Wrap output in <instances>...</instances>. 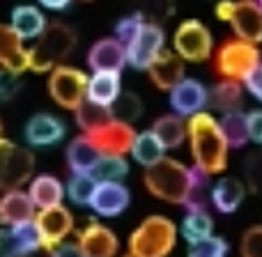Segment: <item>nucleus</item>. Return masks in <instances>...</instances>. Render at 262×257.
<instances>
[{"label": "nucleus", "mask_w": 262, "mask_h": 257, "mask_svg": "<svg viewBox=\"0 0 262 257\" xmlns=\"http://www.w3.org/2000/svg\"><path fill=\"white\" fill-rule=\"evenodd\" d=\"M189 127V143L193 166L200 168L207 175H219L228 166V145L226 135L221 131L219 120H214L209 113H195L186 122Z\"/></svg>", "instance_id": "obj_1"}, {"label": "nucleus", "mask_w": 262, "mask_h": 257, "mask_svg": "<svg viewBox=\"0 0 262 257\" xmlns=\"http://www.w3.org/2000/svg\"><path fill=\"white\" fill-rule=\"evenodd\" d=\"M145 189L154 195V198L163 200L168 204H180L184 207L186 198H189L191 189V168L184 163L175 161V158L163 156L154 166L145 168Z\"/></svg>", "instance_id": "obj_2"}, {"label": "nucleus", "mask_w": 262, "mask_h": 257, "mask_svg": "<svg viewBox=\"0 0 262 257\" xmlns=\"http://www.w3.org/2000/svg\"><path fill=\"white\" fill-rule=\"evenodd\" d=\"M74 49H76V30L60 21L49 23L46 30L35 39V44L28 49L30 69L37 74L53 72L67 55H72Z\"/></svg>", "instance_id": "obj_3"}, {"label": "nucleus", "mask_w": 262, "mask_h": 257, "mask_svg": "<svg viewBox=\"0 0 262 257\" xmlns=\"http://www.w3.org/2000/svg\"><path fill=\"white\" fill-rule=\"evenodd\" d=\"M177 225L168 216H147L129 237L127 253L134 257H168L175 248Z\"/></svg>", "instance_id": "obj_4"}, {"label": "nucleus", "mask_w": 262, "mask_h": 257, "mask_svg": "<svg viewBox=\"0 0 262 257\" xmlns=\"http://www.w3.org/2000/svg\"><path fill=\"white\" fill-rule=\"evenodd\" d=\"M262 53L258 49V44H251V41H244L239 37L235 39L223 41L216 49V55H214V67H216V74L226 81H237L244 83L246 76L253 72L258 64H262Z\"/></svg>", "instance_id": "obj_5"}, {"label": "nucleus", "mask_w": 262, "mask_h": 257, "mask_svg": "<svg viewBox=\"0 0 262 257\" xmlns=\"http://www.w3.org/2000/svg\"><path fill=\"white\" fill-rule=\"evenodd\" d=\"M216 16L230 23L239 39L251 44L262 41V7L255 0H221L216 5Z\"/></svg>", "instance_id": "obj_6"}, {"label": "nucleus", "mask_w": 262, "mask_h": 257, "mask_svg": "<svg viewBox=\"0 0 262 257\" xmlns=\"http://www.w3.org/2000/svg\"><path fill=\"white\" fill-rule=\"evenodd\" d=\"M49 95L60 108L76 110L88 99V76L76 67L60 64L49 74Z\"/></svg>", "instance_id": "obj_7"}, {"label": "nucleus", "mask_w": 262, "mask_h": 257, "mask_svg": "<svg viewBox=\"0 0 262 257\" xmlns=\"http://www.w3.org/2000/svg\"><path fill=\"white\" fill-rule=\"evenodd\" d=\"M35 172V156L30 149L18 147L7 138H0V191H14Z\"/></svg>", "instance_id": "obj_8"}, {"label": "nucleus", "mask_w": 262, "mask_h": 257, "mask_svg": "<svg viewBox=\"0 0 262 257\" xmlns=\"http://www.w3.org/2000/svg\"><path fill=\"white\" fill-rule=\"evenodd\" d=\"M172 44H175V53L189 62H205L214 49L212 32L207 30L205 23L195 21V18H189L177 26Z\"/></svg>", "instance_id": "obj_9"}, {"label": "nucleus", "mask_w": 262, "mask_h": 257, "mask_svg": "<svg viewBox=\"0 0 262 257\" xmlns=\"http://www.w3.org/2000/svg\"><path fill=\"white\" fill-rule=\"evenodd\" d=\"M163 41H166L163 39V28L154 21H145L134 39L124 46L127 49V62L134 69L147 72L154 60L163 53Z\"/></svg>", "instance_id": "obj_10"}, {"label": "nucleus", "mask_w": 262, "mask_h": 257, "mask_svg": "<svg viewBox=\"0 0 262 257\" xmlns=\"http://www.w3.org/2000/svg\"><path fill=\"white\" fill-rule=\"evenodd\" d=\"M92 143L97 145L101 154H113V156H124V154H131V147H134L136 140V131L131 124H124L120 120H111L104 127L85 133Z\"/></svg>", "instance_id": "obj_11"}, {"label": "nucleus", "mask_w": 262, "mask_h": 257, "mask_svg": "<svg viewBox=\"0 0 262 257\" xmlns=\"http://www.w3.org/2000/svg\"><path fill=\"white\" fill-rule=\"evenodd\" d=\"M35 223L39 227V235L44 246L53 248V246L67 241V237L74 230V216L67 207L62 204H55L49 209H39V214L35 216Z\"/></svg>", "instance_id": "obj_12"}, {"label": "nucleus", "mask_w": 262, "mask_h": 257, "mask_svg": "<svg viewBox=\"0 0 262 257\" xmlns=\"http://www.w3.org/2000/svg\"><path fill=\"white\" fill-rule=\"evenodd\" d=\"M39 246H44V241L35 221L7 225V230L0 232V257H21Z\"/></svg>", "instance_id": "obj_13"}, {"label": "nucleus", "mask_w": 262, "mask_h": 257, "mask_svg": "<svg viewBox=\"0 0 262 257\" xmlns=\"http://www.w3.org/2000/svg\"><path fill=\"white\" fill-rule=\"evenodd\" d=\"M209 101V90L193 78H184L170 90V106L175 115L182 118H193L195 113H203V108Z\"/></svg>", "instance_id": "obj_14"}, {"label": "nucleus", "mask_w": 262, "mask_h": 257, "mask_svg": "<svg viewBox=\"0 0 262 257\" xmlns=\"http://www.w3.org/2000/svg\"><path fill=\"white\" fill-rule=\"evenodd\" d=\"M78 246L85 257H115L120 241L113 230H108L97 221H90L85 230L78 232Z\"/></svg>", "instance_id": "obj_15"}, {"label": "nucleus", "mask_w": 262, "mask_h": 257, "mask_svg": "<svg viewBox=\"0 0 262 257\" xmlns=\"http://www.w3.org/2000/svg\"><path fill=\"white\" fill-rule=\"evenodd\" d=\"M124 64H127V49L115 37H104L88 51V67L92 72H122Z\"/></svg>", "instance_id": "obj_16"}, {"label": "nucleus", "mask_w": 262, "mask_h": 257, "mask_svg": "<svg viewBox=\"0 0 262 257\" xmlns=\"http://www.w3.org/2000/svg\"><path fill=\"white\" fill-rule=\"evenodd\" d=\"M129 200H131V193L124 184H120V181H99L95 195H92L90 207L99 216L113 218V216H120L129 207Z\"/></svg>", "instance_id": "obj_17"}, {"label": "nucleus", "mask_w": 262, "mask_h": 257, "mask_svg": "<svg viewBox=\"0 0 262 257\" xmlns=\"http://www.w3.org/2000/svg\"><path fill=\"white\" fill-rule=\"evenodd\" d=\"M0 69L12 74H23L30 69L28 49L9 23H0Z\"/></svg>", "instance_id": "obj_18"}, {"label": "nucleus", "mask_w": 262, "mask_h": 257, "mask_svg": "<svg viewBox=\"0 0 262 257\" xmlns=\"http://www.w3.org/2000/svg\"><path fill=\"white\" fill-rule=\"evenodd\" d=\"M23 135L30 147H49L64 138V124L51 113H37L26 122Z\"/></svg>", "instance_id": "obj_19"}, {"label": "nucleus", "mask_w": 262, "mask_h": 257, "mask_svg": "<svg viewBox=\"0 0 262 257\" xmlns=\"http://www.w3.org/2000/svg\"><path fill=\"white\" fill-rule=\"evenodd\" d=\"M147 74H149V81L154 83V87H159L163 92H170L177 83L184 81V60L177 53L163 51L152 62V67L147 69Z\"/></svg>", "instance_id": "obj_20"}, {"label": "nucleus", "mask_w": 262, "mask_h": 257, "mask_svg": "<svg viewBox=\"0 0 262 257\" xmlns=\"http://www.w3.org/2000/svg\"><path fill=\"white\" fill-rule=\"evenodd\" d=\"M35 202L21 189L5 191L3 202H0V223L3 225H18V223L35 221Z\"/></svg>", "instance_id": "obj_21"}, {"label": "nucleus", "mask_w": 262, "mask_h": 257, "mask_svg": "<svg viewBox=\"0 0 262 257\" xmlns=\"http://www.w3.org/2000/svg\"><path fill=\"white\" fill-rule=\"evenodd\" d=\"M122 95V78L120 72H95L88 78V101L99 106H111Z\"/></svg>", "instance_id": "obj_22"}, {"label": "nucleus", "mask_w": 262, "mask_h": 257, "mask_svg": "<svg viewBox=\"0 0 262 257\" xmlns=\"http://www.w3.org/2000/svg\"><path fill=\"white\" fill-rule=\"evenodd\" d=\"M99 158H101V152L85 133L74 138L67 147V166L72 170V175H90Z\"/></svg>", "instance_id": "obj_23"}, {"label": "nucleus", "mask_w": 262, "mask_h": 257, "mask_svg": "<svg viewBox=\"0 0 262 257\" xmlns=\"http://www.w3.org/2000/svg\"><path fill=\"white\" fill-rule=\"evenodd\" d=\"M9 26L26 41V39H37V37L46 30L49 23H46L44 14L37 7H32V5H18V7L12 9V21H9Z\"/></svg>", "instance_id": "obj_24"}, {"label": "nucleus", "mask_w": 262, "mask_h": 257, "mask_svg": "<svg viewBox=\"0 0 262 257\" xmlns=\"http://www.w3.org/2000/svg\"><path fill=\"white\" fill-rule=\"evenodd\" d=\"M246 195V186L235 177H223L216 181V186L212 189V204L216 207V212L221 214H232L242 207Z\"/></svg>", "instance_id": "obj_25"}, {"label": "nucleus", "mask_w": 262, "mask_h": 257, "mask_svg": "<svg viewBox=\"0 0 262 257\" xmlns=\"http://www.w3.org/2000/svg\"><path fill=\"white\" fill-rule=\"evenodd\" d=\"M28 195L32 198L37 209H49V207H55V204H62L64 186H62V181L53 175H37L35 179L30 181Z\"/></svg>", "instance_id": "obj_26"}, {"label": "nucleus", "mask_w": 262, "mask_h": 257, "mask_svg": "<svg viewBox=\"0 0 262 257\" xmlns=\"http://www.w3.org/2000/svg\"><path fill=\"white\" fill-rule=\"evenodd\" d=\"M152 133L161 140L166 149H175L189 138V127L182 115H163L152 124Z\"/></svg>", "instance_id": "obj_27"}, {"label": "nucleus", "mask_w": 262, "mask_h": 257, "mask_svg": "<svg viewBox=\"0 0 262 257\" xmlns=\"http://www.w3.org/2000/svg\"><path fill=\"white\" fill-rule=\"evenodd\" d=\"M207 106L221 110L223 115L232 113V110H239V106H242V83L226 81V78H223L221 83H216V85L209 90Z\"/></svg>", "instance_id": "obj_28"}, {"label": "nucleus", "mask_w": 262, "mask_h": 257, "mask_svg": "<svg viewBox=\"0 0 262 257\" xmlns=\"http://www.w3.org/2000/svg\"><path fill=\"white\" fill-rule=\"evenodd\" d=\"M163 143L149 131H143V133H136V140H134V147H131V156H134L136 163H140L143 168H149L154 166L157 161L163 158Z\"/></svg>", "instance_id": "obj_29"}, {"label": "nucleus", "mask_w": 262, "mask_h": 257, "mask_svg": "<svg viewBox=\"0 0 262 257\" xmlns=\"http://www.w3.org/2000/svg\"><path fill=\"white\" fill-rule=\"evenodd\" d=\"M180 235L184 237L189 244L205 239V237L214 235V221L207 214V209H193V212H186L184 221L180 225Z\"/></svg>", "instance_id": "obj_30"}, {"label": "nucleus", "mask_w": 262, "mask_h": 257, "mask_svg": "<svg viewBox=\"0 0 262 257\" xmlns=\"http://www.w3.org/2000/svg\"><path fill=\"white\" fill-rule=\"evenodd\" d=\"M219 124H221L223 135H226L228 145H230L232 149L244 147V145L251 140V135H249V122H246V113H242V110L226 113L221 120H219Z\"/></svg>", "instance_id": "obj_31"}, {"label": "nucleus", "mask_w": 262, "mask_h": 257, "mask_svg": "<svg viewBox=\"0 0 262 257\" xmlns=\"http://www.w3.org/2000/svg\"><path fill=\"white\" fill-rule=\"evenodd\" d=\"M74 113H76V124H78V129H83V133H90V131L104 127L106 122L113 120L111 108L99 106V104H92V101H88V99L83 101Z\"/></svg>", "instance_id": "obj_32"}, {"label": "nucleus", "mask_w": 262, "mask_h": 257, "mask_svg": "<svg viewBox=\"0 0 262 257\" xmlns=\"http://www.w3.org/2000/svg\"><path fill=\"white\" fill-rule=\"evenodd\" d=\"M129 172V163L124 156H113V154H101V158L95 163L90 175L97 181H120Z\"/></svg>", "instance_id": "obj_33"}, {"label": "nucleus", "mask_w": 262, "mask_h": 257, "mask_svg": "<svg viewBox=\"0 0 262 257\" xmlns=\"http://www.w3.org/2000/svg\"><path fill=\"white\" fill-rule=\"evenodd\" d=\"M111 113H113V120H120L124 124H134L143 115V99L136 92H122L115 99V104L111 106Z\"/></svg>", "instance_id": "obj_34"}, {"label": "nucleus", "mask_w": 262, "mask_h": 257, "mask_svg": "<svg viewBox=\"0 0 262 257\" xmlns=\"http://www.w3.org/2000/svg\"><path fill=\"white\" fill-rule=\"evenodd\" d=\"M97 184L99 181L92 175H72V179L67 181V198L72 200L74 204H88L90 207L92 195L97 191Z\"/></svg>", "instance_id": "obj_35"}, {"label": "nucleus", "mask_w": 262, "mask_h": 257, "mask_svg": "<svg viewBox=\"0 0 262 257\" xmlns=\"http://www.w3.org/2000/svg\"><path fill=\"white\" fill-rule=\"evenodd\" d=\"M134 3L136 12H140L145 18H149L154 23L166 21L175 12V0H134Z\"/></svg>", "instance_id": "obj_36"}, {"label": "nucleus", "mask_w": 262, "mask_h": 257, "mask_svg": "<svg viewBox=\"0 0 262 257\" xmlns=\"http://www.w3.org/2000/svg\"><path fill=\"white\" fill-rule=\"evenodd\" d=\"M228 255V241L221 237H205V239L189 244L186 257H226Z\"/></svg>", "instance_id": "obj_37"}, {"label": "nucleus", "mask_w": 262, "mask_h": 257, "mask_svg": "<svg viewBox=\"0 0 262 257\" xmlns=\"http://www.w3.org/2000/svg\"><path fill=\"white\" fill-rule=\"evenodd\" d=\"M244 172H246V184L253 193H262V149H255L246 156V166H244Z\"/></svg>", "instance_id": "obj_38"}, {"label": "nucleus", "mask_w": 262, "mask_h": 257, "mask_svg": "<svg viewBox=\"0 0 262 257\" xmlns=\"http://www.w3.org/2000/svg\"><path fill=\"white\" fill-rule=\"evenodd\" d=\"M145 21H147V18H145L140 12L129 14V16L120 18L118 26H115V39H120L124 46H127L129 41L136 37V32H138L140 28H143V23H145Z\"/></svg>", "instance_id": "obj_39"}, {"label": "nucleus", "mask_w": 262, "mask_h": 257, "mask_svg": "<svg viewBox=\"0 0 262 257\" xmlns=\"http://www.w3.org/2000/svg\"><path fill=\"white\" fill-rule=\"evenodd\" d=\"M239 253L242 257H262V225H253L244 232Z\"/></svg>", "instance_id": "obj_40"}, {"label": "nucleus", "mask_w": 262, "mask_h": 257, "mask_svg": "<svg viewBox=\"0 0 262 257\" xmlns=\"http://www.w3.org/2000/svg\"><path fill=\"white\" fill-rule=\"evenodd\" d=\"M21 92V74L0 69V101H12Z\"/></svg>", "instance_id": "obj_41"}, {"label": "nucleus", "mask_w": 262, "mask_h": 257, "mask_svg": "<svg viewBox=\"0 0 262 257\" xmlns=\"http://www.w3.org/2000/svg\"><path fill=\"white\" fill-rule=\"evenodd\" d=\"M246 122H249V135L255 145H262V110H251L246 113Z\"/></svg>", "instance_id": "obj_42"}, {"label": "nucleus", "mask_w": 262, "mask_h": 257, "mask_svg": "<svg viewBox=\"0 0 262 257\" xmlns=\"http://www.w3.org/2000/svg\"><path fill=\"white\" fill-rule=\"evenodd\" d=\"M244 85H246V90L255 97V99L262 101V64H258V67H255L253 72L246 76Z\"/></svg>", "instance_id": "obj_43"}, {"label": "nucleus", "mask_w": 262, "mask_h": 257, "mask_svg": "<svg viewBox=\"0 0 262 257\" xmlns=\"http://www.w3.org/2000/svg\"><path fill=\"white\" fill-rule=\"evenodd\" d=\"M53 257H85V255H83L78 241L76 244L74 241H62V244L53 246Z\"/></svg>", "instance_id": "obj_44"}, {"label": "nucleus", "mask_w": 262, "mask_h": 257, "mask_svg": "<svg viewBox=\"0 0 262 257\" xmlns=\"http://www.w3.org/2000/svg\"><path fill=\"white\" fill-rule=\"evenodd\" d=\"M69 3H72V0H39V5H44V7H49V9H55V12L64 9Z\"/></svg>", "instance_id": "obj_45"}, {"label": "nucleus", "mask_w": 262, "mask_h": 257, "mask_svg": "<svg viewBox=\"0 0 262 257\" xmlns=\"http://www.w3.org/2000/svg\"><path fill=\"white\" fill-rule=\"evenodd\" d=\"M21 257H53V248H49V246H39V248L30 250V253H26Z\"/></svg>", "instance_id": "obj_46"}, {"label": "nucleus", "mask_w": 262, "mask_h": 257, "mask_svg": "<svg viewBox=\"0 0 262 257\" xmlns=\"http://www.w3.org/2000/svg\"><path fill=\"white\" fill-rule=\"evenodd\" d=\"M0 138H3V124H0Z\"/></svg>", "instance_id": "obj_47"}, {"label": "nucleus", "mask_w": 262, "mask_h": 257, "mask_svg": "<svg viewBox=\"0 0 262 257\" xmlns=\"http://www.w3.org/2000/svg\"><path fill=\"white\" fill-rule=\"evenodd\" d=\"M255 3H258V5H260V7H262V0H255Z\"/></svg>", "instance_id": "obj_48"}, {"label": "nucleus", "mask_w": 262, "mask_h": 257, "mask_svg": "<svg viewBox=\"0 0 262 257\" xmlns=\"http://www.w3.org/2000/svg\"><path fill=\"white\" fill-rule=\"evenodd\" d=\"M124 257H134V255H129V253H127V255H124Z\"/></svg>", "instance_id": "obj_49"}, {"label": "nucleus", "mask_w": 262, "mask_h": 257, "mask_svg": "<svg viewBox=\"0 0 262 257\" xmlns=\"http://www.w3.org/2000/svg\"><path fill=\"white\" fill-rule=\"evenodd\" d=\"M0 202H3V195H0Z\"/></svg>", "instance_id": "obj_50"}, {"label": "nucleus", "mask_w": 262, "mask_h": 257, "mask_svg": "<svg viewBox=\"0 0 262 257\" xmlns=\"http://www.w3.org/2000/svg\"><path fill=\"white\" fill-rule=\"evenodd\" d=\"M85 3H92V0H85Z\"/></svg>", "instance_id": "obj_51"}]
</instances>
